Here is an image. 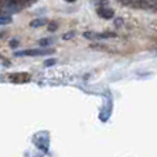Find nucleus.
<instances>
[{"label":"nucleus","mask_w":157,"mask_h":157,"mask_svg":"<svg viewBox=\"0 0 157 157\" xmlns=\"http://www.w3.org/2000/svg\"><path fill=\"white\" fill-rule=\"evenodd\" d=\"M52 43V40L51 39H41L40 41H39V46H41V47H46V46H50V44Z\"/></svg>","instance_id":"nucleus-4"},{"label":"nucleus","mask_w":157,"mask_h":157,"mask_svg":"<svg viewBox=\"0 0 157 157\" xmlns=\"http://www.w3.org/2000/svg\"><path fill=\"white\" fill-rule=\"evenodd\" d=\"M46 19L44 18H40V19H35V21H32L30 22V26L32 28H40V26H43V25H46Z\"/></svg>","instance_id":"nucleus-3"},{"label":"nucleus","mask_w":157,"mask_h":157,"mask_svg":"<svg viewBox=\"0 0 157 157\" xmlns=\"http://www.w3.org/2000/svg\"><path fill=\"white\" fill-rule=\"evenodd\" d=\"M8 24H11L10 17H0V25H8Z\"/></svg>","instance_id":"nucleus-5"},{"label":"nucleus","mask_w":157,"mask_h":157,"mask_svg":"<svg viewBox=\"0 0 157 157\" xmlns=\"http://www.w3.org/2000/svg\"><path fill=\"white\" fill-rule=\"evenodd\" d=\"M97 13H98V15H99V17H102V18H105V19H110L114 15L113 10H110V8L105 7V4H103L102 7H98Z\"/></svg>","instance_id":"nucleus-2"},{"label":"nucleus","mask_w":157,"mask_h":157,"mask_svg":"<svg viewBox=\"0 0 157 157\" xmlns=\"http://www.w3.org/2000/svg\"><path fill=\"white\" fill-rule=\"evenodd\" d=\"M10 46L13 47V48H15V47L18 46V41H17V40H11V41H10Z\"/></svg>","instance_id":"nucleus-9"},{"label":"nucleus","mask_w":157,"mask_h":157,"mask_svg":"<svg viewBox=\"0 0 157 157\" xmlns=\"http://www.w3.org/2000/svg\"><path fill=\"white\" fill-rule=\"evenodd\" d=\"M65 2H68V3H73V2H76V0H65Z\"/></svg>","instance_id":"nucleus-10"},{"label":"nucleus","mask_w":157,"mask_h":157,"mask_svg":"<svg viewBox=\"0 0 157 157\" xmlns=\"http://www.w3.org/2000/svg\"><path fill=\"white\" fill-rule=\"evenodd\" d=\"M55 62H57V59H48L44 65L46 66H52V65H55Z\"/></svg>","instance_id":"nucleus-6"},{"label":"nucleus","mask_w":157,"mask_h":157,"mask_svg":"<svg viewBox=\"0 0 157 157\" xmlns=\"http://www.w3.org/2000/svg\"><path fill=\"white\" fill-rule=\"evenodd\" d=\"M73 36H75L73 32H69V33H66V35H63V39H65V40H69V39L73 37Z\"/></svg>","instance_id":"nucleus-7"},{"label":"nucleus","mask_w":157,"mask_h":157,"mask_svg":"<svg viewBox=\"0 0 157 157\" xmlns=\"http://www.w3.org/2000/svg\"><path fill=\"white\" fill-rule=\"evenodd\" d=\"M54 50H28V51L15 52V57H22V55H30V57H36V55H47L51 54Z\"/></svg>","instance_id":"nucleus-1"},{"label":"nucleus","mask_w":157,"mask_h":157,"mask_svg":"<svg viewBox=\"0 0 157 157\" xmlns=\"http://www.w3.org/2000/svg\"><path fill=\"white\" fill-rule=\"evenodd\" d=\"M48 30H51V32L57 30V25H55V24H50V25H48Z\"/></svg>","instance_id":"nucleus-8"}]
</instances>
